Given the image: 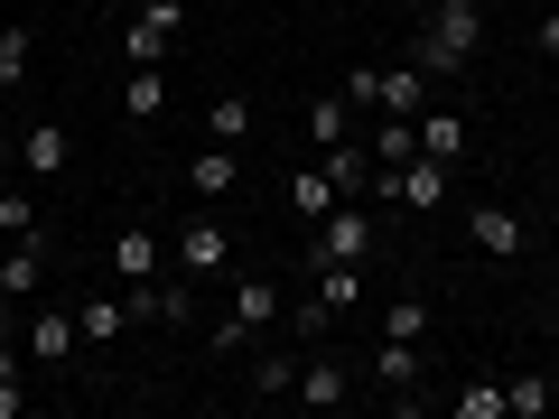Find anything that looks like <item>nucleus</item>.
<instances>
[{"mask_svg":"<svg viewBox=\"0 0 559 419\" xmlns=\"http://www.w3.org/2000/svg\"><path fill=\"white\" fill-rule=\"evenodd\" d=\"M373 382H382V392H411V382H419V336H382L373 345Z\"/></svg>","mask_w":559,"mask_h":419,"instance_id":"nucleus-17","label":"nucleus"},{"mask_svg":"<svg viewBox=\"0 0 559 419\" xmlns=\"http://www.w3.org/2000/svg\"><path fill=\"white\" fill-rule=\"evenodd\" d=\"M532 47H540V57H550V65H559V10H550V20L532 28Z\"/></svg>","mask_w":559,"mask_h":419,"instance_id":"nucleus-32","label":"nucleus"},{"mask_svg":"<svg viewBox=\"0 0 559 419\" xmlns=\"http://www.w3.org/2000/svg\"><path fill=\"white\" fill-rule=\"evenodd\" d=\"M0 234H10V242L38 234V205H28V196H0Z\"/></svg>","mask_w":559,"mask_h":419,"instance_id":"nucleus-31","label":"nucleus"},{"mask_svg":"<svg viewBox=\"0 0 559 419\" xmlns=\"http://www.w3.org/2000/svg\"><path fill=\"white\" fill-rule=\"evenodd\" d=\"M448 187H457V168L448 159H401V205H419V215H439Z\"/></svg>","mask_w":559,"mask_h":419,"instance_id":"nucleus-8","label":"nucleus"},{"mask_svg":"<svg viewBox=\"0 0 559 419\" xmlns=\"http://www.w3.org/2000/svg\"><path fill=\"white\" fill-rule=\"evenodd\" d=\"M448 410H457V419H503V382H466Z\"/></svg>","mask_w":559,"mask_h":419,"instance_id":"nucleus-29","label":"nucleus"},{"mask_svg":"<svg viewBox=\"0 0 559 419\" xmlns=\"http://www.w3.org/2000/svg\"><path fill=\"white\" fill-rule=\"evenodd\" d=\"M289 205H299V215L318 224V215H336L345 196H336V178H326V168H299V178H289Z\"/></svg>","mask_w":559,"mask_h":419,"instance_id":"nucleus-23","label":"nucleus"},{"mask_svg":"<svg viewBox=\"0 0 559 419\" xmlns=\"http://www.w3.org/2000/svg\"><path fill=\"white\" fill-rule=\"evenodd\" d=\"M550 345H559V308H550Z\"/></svg>","mask_w":559,"mask_h":419,"instance_id":"nucleus-33","label":"nucleus"},{"mask_svg":"<svg viewBox=\"0 0 559 419\" xmlns=\"http://www.w3.org/2000/svg\"><path fill=\"white\" fill-rule=\"evenodd\" d=\"M299 410H336V400H355V363L345 355H326V345H308V363H299Z\"/></svg>","mask_w":559,"mask_h":419,"instance_id":"nucleus-4","label":"nucleus"},{"mask_svg":"<svg viewBox=\"0 0 559 419\" xmlns=\"http://www.w3.org/2000/svg\"><path fill=\"white\" fill-rule=\"evenodd\" d=\"M121 65H168V28H150L131 10V28H121Z\"/></svg>","mask_w":559,"mask_h":419,"instance_id":"nucleus-24","label":"nucleus"},{"mask_svg":"<svg viewBox=\"0 0 559 419\" xmlns=\"http://www.w3.org/2000/svg\"><path fill=\"white\" fill-rule=\"evenodd\" d=\"M550 400H559V382H550V373L503 382V419H550Z\"/></svg>","mask_w":559,"mask_h":419,"instance_id":"nucleus-19","label":"nucleus"},{"mask_svg":"<svg viewBox=\"0 0 559 419\" xmlns=\"http://www.w3.org/2000/svg\"><path fill=\"white\" fill-rule=\"evenodd\" d=\"M373 112H401V121H419V112H429V75H419V65H392V75L373 84Z\"/></svg>","mask_w":559,"mask_h":419,"instance_id":"nucleus-13","label":"nucleus"},{"mask_svg":"<svg viewBox=\"0 0 559 419\" xmlns=\"http://www.w3.org/2000/svg\"><path fill=\"white\" fill-rule=\"evenodd\" d=\"M373 159H382V168H401V159H419V121H401V112H382V131H373Z\"/></svg>","mask_w":559,"mask_h":419,"instance_id":"nucleus-25","label":"nucleus"},{"mask_svg":"<svg viewBox=\"0 0 559 419\" xmlns=\"http://www.w3.org/2000/svg\"><path fill=\"white\" fill-rule=\"evenodd\" d=\"M308 140H318V149H336V140H345V94H318V103H308Z\"/></svg>","mask_w":559,"mask_h":419,"instance_id":"nucleus-27","label":"nucleus"},{"mask_svg":"<svg viewBox=\"0 0 559 419\" xmlns=\"http://www.w3.org/2000/svg\"><path fill=\"white\" fill-rule=\"evenodd\" d=\"M84 345V326H75V308H47V318H28V355L38 363H66Z\"/></svg>","mask_w":559,"mask_h":419,"instance_id":"nucleus-12","label":"nucleus"},{"mask_svg":"<svg viewBox=\"0 0 559 419\" xmlns=\"http://www.w3.org/2000/svg\"><path fill=\"white\" fill-rule=\"evenodd\" d=\"M75 326H84V345H112L131 326V299L121 289H94V299H75Z\"/></svg>","mask_w":559,"mask_h":419,"instance_id":"nucleus-15","label":"nucleus"},{"mask_svg":"<svg viewBox=\"0 0 559 419\" xmlns=\"http://www.w3.org/2000/svg\"><path fill=\"white\" fill-rule=\"evenodd\" d=\"M121 103H131V121L168 112V65H131V84H121Z\"/></svg>","mask_w":559,"mask_h":419,"instance_id":"nucleus-20","label":"nucleus"},{"mask_svg":"<svg viewBox=\"0 0 559 419\" xmlns=\"http://www.w3.org/2000/svg\"><path fill=\"white\" fill-rule=\"evenodd\" d=\"M66 159H75V140H66L57 121H28V131H20V168H28V178H57Z\"/></svg>","mask_w":559,"mask_h":419,"instance_id":"nucleus-11","label":"nucleus"},{"mask_svg":"<svg viewBox=\"0 0 559 419\" xmlns=\"http://www.w3.org/2000/svg\"><path fill=\"white\" fill-rule=\"evenodd\" d=\"M234 178H242V159H234V149H224V140H215V149H197V159H187V187H197V205L234 196Z\"/></svg>","mask_w":559,"mask_h":419,"instance_id":"nucleus-14","label":"nucleus"},{"mask_svg":"<svg viewBox=\"0 0 559 419\" xmlns=\"http://www.w3.org/2000/svg\"><path fill=\"white\" fill-rule=\"evenodd\" d=\"M318 308H326V318L364 308V261H318Z\"/></svg>","mask_w":559,"mask_h":419,"instance_id":"nucleus-16","label":"nucleus"},{"mask_svg":"<svg viewBox=\"0 0 559 419\" xmlns=\"http://www.w3.org/2000/svg\"><path fill=\"white\" fill-rule=\"evenodd\" d=\"M476 47H485V10L476 0H429V20H419V38H411V65L429 84H448V75L476 65Z\"/></svg>","mask_w":559,"mask_h":419,"instance_id":"nucleus-1","label":"nucleus"},{"mask_svg":"<svg viewBox=\"0 0 559 419\" xmlns=\"http://www.w3.org/2000/svg\"><path fill=\"white\" fill-rule=\"evenodd\" d=\"M271 308H280V279L242 271V279H234V308H224V326H215V355H234V345H252L261 326H271Z\"/></svg>","mask_w":559,"mask_h":419,"instance_id":"nucleus-2","label":"nucleus"},{"mask_svg":"<svg viewBox=\"0 0 559 419\" xmlns=\"http://www.w3.org/2000/svg\"><path fill=\"white\" fill-rule=\"evenodd\" d=\"M38 271H47V242H38V234L0 242V299H28V289H38Z\"/></svg>","mask_w":559,"mask_h":419,"instance_id":"nucleus-10","label":"nucleus"},{"mask_svg":"<svg viewBox=\"0 0 559 419\" xmlns=\"http://www.w3.org/2000/svg\"><path fill=\"white\" fill-rule=\"evenodd\" d=\"M373 215H364V205L355 196H345L336 205V215H318V261H373Z\"/></svg>","mask_w":559,"mask_h":419,"instance_id":"nucleus-5","label":"nucleus"},{"mask_svg":"<svg viewBox=\"0 0 559 419\" xmlns=\"http://www.w3.org/2000/svg\"><path fill=\"white\" fill-rule=\"evenodd\" d=\"M318 168L336 178V196H364V178H373V149H345V140H336V149H318Z\"/></svg>","mask_w":559,"mask_h":419,"instance_id":"nucleus-21","label":"nucleus"},{"mask_svg":"<svg viewBox=\"0 0 559 419\" xmlns=\"http://www.w3.org/2000/svg\"><path fill=\"white\" fill-rule=\"evenodd\" d=\"M150 271H159V234H140V224H131V234L112 242V279L131 289V279H150Z\"/></svg>","mask_w":559,"mask_h":419,"instance_id":"nucleus-18","label":"nucleus"},{"mask_svg":"<svg viewBox=\"0 0 559 419\" xmlns=\"http://www.w3.org/2000/svg\"><path fill=\"white\" fill-rule=\"evenodd\" d=\"M205 131H215L224 149H242V140H252V103H242V94H215V103H205Z\"/></svg>","mask_w":559,"mask_h":419,"instance_id":"nucleus-22","label":"nucleus"},{"mask_svg":"<svg viewBox=\"0 0 559 419\" xmlns=\"http://www.w3.org/2000/svg\"><path fill=\"white\" fill-rule=\"evenodd\" d=\"M168 261H178L187 279H224V271H234V234H224V224H215V215L197 205V224H178V242H168Z\"/></svg>","mask_w":559,"mask_h":419,"instance_id":"nucleus-3","label":"nucleus"},{"mask_svg":"<svg viewBox=\"0 0 559 419\" xmlns=\"http://www.w3.org/2000/svg\"><path fill=\"white\" fill-rule=\"evenodd\" d=\"M466 149H476V121H466V112H448V103H439V112H419V159H448V168H457Z\"/></svg>","mask_w":559,"mask_h":419,"instance_id":"nucleus-6","label":"nucleus"},{"mask_svg":"<svg viewBox=\"0 0 559 419\" xmlns=\"http://www.w3.org/2000/svg\"><path fill=\"white\" fill-rule=\"evenodd\" d=\"M299 363H308V355H271V363L252 373V392H261V400H289V392H299Z\"/></svg>","mask_w":559,"mask_h":419,"instance_id":"nucleus-26","label":"nucleus"},{"mask_svg":"<svg viewBox=\"0 0 559 419\" xmlns=\"http://www.w3.org/2000/svg\"><path fill=\"white\" fill-rule=\"evenodd\" d=\"M466 242L495 252V261H513L522 252V215H513V205H476V215H466Z\"/></svg>","mask_w":559,"mask_h":419,"instance_id":"nucleus-9","label":"nucleus"},{"mask_svg":"<svg viewBox=\"0 0 559 419\" xmlns=\"http://www.w3.org/2000/svg\"><path fill=\"white\" fill-rule=\"evenodd\" d=\"M131 318H159V326H178V318H197V279H159V289H150V279H131Z\"/></svg>","mask_w":559,"mask_h":419,"instance_id":"nucleus-7","label":"nucleus"},{"mask_svg":"<svg viewBox=\"0 0 559 419\" xmlns=\"http://www.w3.org/2000/svg\"><path fill=\"white\" fill-rule=\"evenodd\" d=\"M382 336H429V308H419V299H392V308H382Z\"/></svg>","mask_w":559,"mask_h":419,"instance_id":"nucleus-30","label":"nucleus"},{"mask_svg":"<svg viewBox=\"0 0 559 419\" xmlns=\"http://www.w3.org/2000/svg\"><path fill=\"white\" fill-rule=\"evenodd\" d=\"M10 84H28V28L20 20L0 28V94H10Z\"/></svg>","mask_w":559,"mask_h":419,"instance_id":"nucleus-28","label":"nucleus"}]
</instances>
